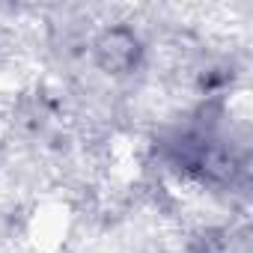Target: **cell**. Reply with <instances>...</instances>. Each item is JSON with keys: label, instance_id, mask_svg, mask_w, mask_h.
Returning a JSON list of instances; mask_svg holds the SVG:
<instances>
[{"label": "cell", "instance_id": "obj_1", "mask_svg": "<svg viewBox=\"0 0 253 253\" xmlns=\"http://www.w3.org/2000/svg\"><path fill=\"white\" fill-rule=\"evenodd\" d=\"M143 57L140 39L128 27H107L92 39V60L107 75H128Z\"/></svg>", "mask_w": 253, "mask_h": 253}]
</instances>
